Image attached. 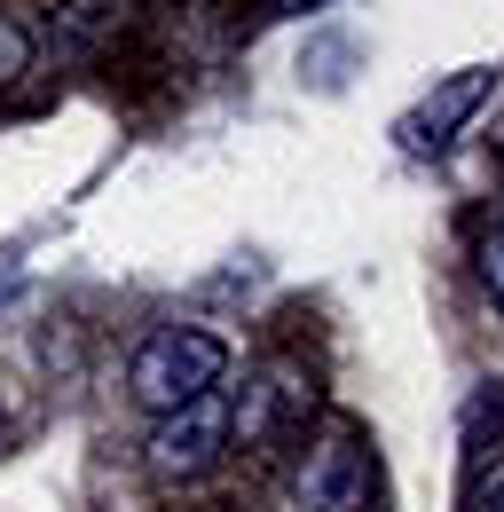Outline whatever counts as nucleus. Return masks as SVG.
I'll use <instances>...</instances> for the list:
<instances>
[{
    "label": "nucleus",
    "instance_id": "nucleus-6",
    "mask_svg": "<svg viewBox=\"0 0 504 512\" xmlns=\"http://www.w3.org/2000/svg\"><path fill=\"white\" fill-rule=\"evenodd\" d=\"M126 32V0H56V16H48V40H56V56H103L111 40Z\"/></svg>",
    "mask_w": 504,
    "mask_h": 512
},
{
    "label": "nucleus",
    "instance_id": "nucleus-5",
    "mask_svg": "<svg viewBox=\"0 0 504 512\" xmlns=\"http://www.w3.org/2000/svg\"><path fill=\"white\" fill-rule=\"evenodd\" d=\"M489 87H497V71H489V64L449 71L434 95H426V103H418V111H410V119L394 127V134H402V150H418V158H441V150H449V142L465 134V119H473V111L489 103Z\"/></svg>",
    "mask_w": 504,
    "mask_h": 512
},
{
    "label": "nucleus",
    "instance_id": "nucleus-4",
    "mask_svg": "<svg viewBox=\"0 0 504 512\" xmlns=\"http://www.w3.org/2000/svg\"><path fill=\"white\" fill-rule=\"evenodd\" d=\"M371 442L355 426H331L323 442L300 457V512H371Z\"/></svg>",
    "mask_w": 504,
    "mask_h": 512
},
{
    "label": "nucleus",
    "instance_id": "nucleus-2",
    "mask_svg": "<svg viewBox=\"0 0 504 512\" xmlns=\"http://www.w3.org/2000/svg\"><path fill=\"white\" fill-rule=\"evenodd\" d=\"M221 449H229V402H221V394H197V402L166 410V418L150 426L142 465H150V481L189 489V481H205V473L221 465Z\"/></svg>",
    "mask_w": 504,
    "mask_h": 512
},
{
    "label": "nucleus",
    "instance_id": "nucleus-8",
    "mask_svg": "<svg viewBox=\"0 0 504 512\" xmlns=\"http://www.w3.org/2000/svg\"><path fill=\"white\" fill-rule=\"evenodd\" d=\"M481 284H489V300L504 308V221L481 237Z\"/></svg>",
    "mask_w": 504,
    "mask_h": 512
},
{
    "label": "nucleus",
    "instance_id": "nucleus-9",
    "mask_svg": "<svg viewBox=\"0 0 504 512\" xmlns=\"http://www.w3.org/2000/svg\"><path fill=\"white\" fill-rule=\"evenodd\" d=\"M292 8H323V0H292Z\"/></svg>",
    "mask_w": 504,
    "mask_h": 512
},
{
    "label": "nucleus",
    "instance_id": "nucleus-7",
    "mask_svg": "<svg viewBox=\"0 0 504 512\" xmlns=\"http://www.w3.org/2000/svg\"><path fill=\"white\" fill-rule=\"evenodd\" d=\"M24 71H32V32H24V24H16V16L0 8V95H8V87H16Z\"/></svg>",
    "mask_w": 504,
    "mask_h": 512
},
{
    "label": "nucleus",
    "instance_id": "nucleus-3",
    "mask_svg": "<svg viewBox=\"0 0 504 512\" xmlns=\"http://www.w3.org/2000/svg\"><path fill=\"white\" fill-rule=\"evenodd\" d=\"M315 418V386L308 371H292V363H268V371H252L245 394H237V410H229V442L245 449H284L300 426Z\"/></svg>",
    "mask_w": 504,
    "mask_h": 512
},
{
    "label": "nucleus",
    "instance_id": "nucleus-1",
    "mask_svg": "<svg viewBox=\"0 0 504 512\" xmlns=\"http://www.w3.org/2000/svg\"><path fill=\"white\" fill-rule=\"evenodd\" d=\"M221 379H229V347L213 339V331H150L142 347H134V371H126V386H134V402L150 410V418H166V410H182V402H197V394H221Z\"/></svg>",
    "mask_w": 504,
    "mask_h": 512
}]
</instances>
